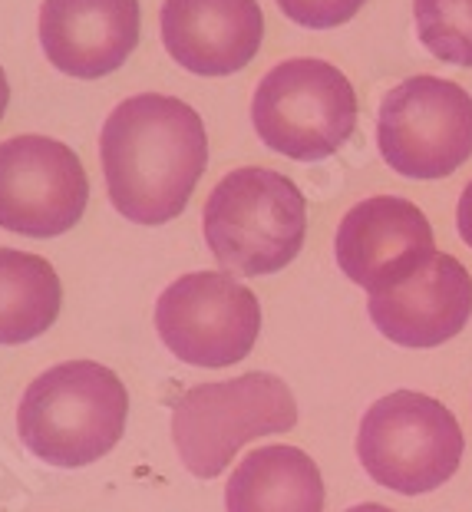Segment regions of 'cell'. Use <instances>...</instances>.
<instances>
[{
  "instance_id": "1",
  "label": "cell",
  "mask_w": 472,
  "mask_h": 512,
  "mask_svg": "<svg viewBox=\"0 0 472 512\" xmlns=\"http://www.w3.org/2000/svg\"><path fill=\"white\" fill-rule=\"evenodd\" d=\"M100 159L116 212L136 225H166L185 212L208 166L205 123L175 96H129L106 116Z\"/></svg>"
},
{
  "instance_id": "2",
  "label": "cell",
  "mask_w": 472,
  "mask_h": 512,
  "mask_svg": "<svg viewBox=\"0 0 472 512\" xmlns=\"http://www.w3.org/2000/svg\"><path fill=\"white\" fill-rule=\"evenodd\" d=\"M129 394L113 370L96 361L57 364L24 390L17 433L50 466H90L113 450L126 430Z\"/></svg>"
},
{
  "instance_id": "3",
  "label": "cell",
  "mask_w": 472,
  "mask_h": 512,
  "mask_svg": "<svg viewBox=\"0 0 472 512\" xmlns=\"http://www.w3.org/2000/svg\"><path fill=\"white\" fill-rule=\"evenodd\" d=\"M202 232L225 271L245 278L274 275L304 248L307 202L281 172L232 169L205 199Z\"/></svg>"
},
{
  "instance_id": "4",
  "label": "cell",
  "mask_w": 472,
  "mask_h": 512,
  "mask_svg": "<svg viewBox=\"0 0 472 512\" xmlns=\"http://www.w3.org/2000/svg\"><path fill=\"white\" fill-rule=\"evenodd\" d=\"M294 423L298 403L281 377L241 374L185 390L172 410V443L192 476L215 479L245 443L288 433Z\"/></svg>"
},
{
  "instance_id": "5",
  "label": "cell",
  "mask_w": 472,
  "mask_h": 512,
  "mask_svg": "<svg viewBox=\"0 0 472 512\" xmlns=\"http://www.w3.org/2000/svg\"><path fill=\"white\" fill-rule=\"evenodd\" d=\"M463 430L443 400L393 390L364 413L357 456L373 483L403 496L433 493L463 463Z\"/></svg>"
},
{
  "instance_id": "6",
  "label": "cell",
  "mask_w": 472,
  "mask_h": 512,
  "mask_svg": "<svg viewBox=\"0 0 472 512\" xmlns=\"http://www.w3.org/2000/svg\"><path fill=\"white\" fill-rule=\"evenodd\" d=\"M251 123L268 149L298 162H321L357 129V93L327 60L294 57L258 83Z\"/></svg>"
},
{
  "instance_id": "7",
  "label": "cell",
  "mask_w": 472,
  "mask_h": 512,
  "mask_svg": "<svg viewBox=\"0 0 472 512\" xmlns=\"http://www.w3.org/2000/svg\"><path fill=\"white\" fill-rule=\"evenodd\" d=\"M383 162L406 179H443L472 156V96L443 76H410L383 96Z\"/></svg>"
},
{
  "instance_id": "8",
  "label": "cell",
  "mask_w": 472,
  "mask_h": 512,
  "mask_svg": "<svg viewBox=\"0 0 472 512\" xmlns=\"http://www.w3.org/2000/svg\"><path fill=\"white\" fill-rule=\"evenodd\" d=\"M156 331L192 367H232L255 351L261 304L232 271H192L159 294Z\"/></svg>"
},
{
  "instance_id": "9",
  "label": "cell",
  "mask_w": 472,
  "mask_h": 512,
  "mask_svg": "<svg viewBox=\"0 0 472 512\" xmlns=\"http://www.w3.org/2000/svg\"><path fill=\"white\" fill-rule=\"evenodd\" d=\"M90 179L60 139L14 136L0 143V228L27 238H57L83 219Z\"/></svg>"
},
{
  "instance_id": "10",
  "label": "cell",
  "mask_w": 472,
  "mask_h": 512,
  "mask_svg": "<svg viewBox=\"0 0 472 512\" xmlns=\"http://www.w3.org/2000/svg\"><path fill=\"white\" fill-rule=\"evenodd\" d=\"M334 255L354 285L370 294L390 291L436 255L433 225L410 199L373 195L340 219Z\"/></svg>"
},
{
  "instance_id": "11",
  "label": "cell",
  "mask_w": 472,
  "mask_h": 512,
  "mask_svg": "<svg viewBox=\"0 0 472 512\" xmlns=\"http://www.w3.org/2000/svg\"><path fill=\"white\" fill-rule=\"evenodd\" d=\"M367 311L387 341L439 347L453 341L472 318V278L459 258L436 252L403 285L370 294Z\"/></svg>"
},
{
  "instance_id": "12",
  "label": "cell",
  "mask_w": 472,
  "mask_h": 512,
  "mask_svg": "<svg viewBox=\"0 0 472 512\" xmlns=\"http://www.w3.org/2000/svg\"><path fill=\"white\" fill-rule=\"evenodd\" d=\"M159 30L169 57L182 70L228 76L258 57L265 14L258 0H166Z\"/></svg>"
},
{
  "instance_id": "13",
  "label": "cell",
  "mask_w": 472,
  "mask_h": 512,
  "mask_svg": "<svg viewBox=\"0 0 472 512\" xmlns=\"http://www.w3.org/2000/svg\"><path fill=\"white\" fill-rule=\"evenodd\" d=\"M139 43V0H43L40 47L60 73L100 80Z\"/></svg>"
},
{
  "instance_id": "14",
  "label": "cell",
  "mask_w": 472,
  "mask_h": 512,
  "mask_svg": "<svg viewBox=\"0 0 472 512\" xmlns=\"http://www.w3.org/2000/svg\"><path fill=\"white\" fill-rule=\"evenodd\" d=\"M228 512H324V479L298 446H261L225 486Z\"/></svg>"
},
{
  "instance_id": "15",
  "label": "cell",
  "mask_w": 472,
  "mask_h": 512,
  "mask_svg": "<svg viewBox=\"0 0 472 512\" xmlns=\"http://www.w3.org/2000/svg\"><path fill=\"white\" fill-rule=\"evenodd\" d=\"M63 288L47 258L0 248V344L14 347L53 328Z\"/></svg>"
},
{
  "instance_id": "16",
  "label": "cell",
  "mask_w": 472,
  "mask_h": 512,
  "mask_svg": "<svg viewBox=\"0 0 472 512\" xmlns=\"http://www.w3.org/2000/svg\"><path fill=\"white\" fill-rule=\"evenodd\" d=\"M413 20L436 60L472 67V0H413Z\"/></svg>"
},
{
  "instance_id": "17",
  "label": "cell",
  "mask_w": 472,
  "mask_h": 512,
  "mask_svg": "<svg viewBox=\"0 0 472 512\" xmlns=\"http://www.w3.org/2000/svg\"><path fill=\"white\" fill-rule=\"evenodd\" d=\"M367 0H278L281 14L307 30H334L354 20Z\"/></svg>"
},
{
  "instance_id": "18",
  "label": "cell",
  "mask_w": 472,
  "mask_h": 512,
  "mask_svg": "<svg viewBox=\"0 0 472 512\" xmlns=\"http://www.w3.org/2000/svg\"><path fill=\"white\" fill-rule=\"evenodd\" d=\"M456 225H459V235H463V242L472 248V182L463 189V195H459Z\"/></svg>"
},
{
  "instance_id": "19",
  "label": "cell",
  "mask_w": 472,
  "mask_h": 512,
  "mask_svg": "<svg viewBox=\"0 0 472 512\" xmlns=\"http://www.w3.org/2000/svg\"><path fill=\"white\" fill-rule=\"evenodd\" d=\"M7 103H10V83H7L4 70H0V119H4V113H7Z\"/></svg>"
},
{
  "instance_id": "20",
  "label": "cell",
  "mask_w": 472,
  "mask_h": 512,
  "mask_svg": "<svg viewBox=\"0 0 472 512\" xmlns=\"http://www.w3.org/2000/svg\"><path fill=\"white\" fill-rule=\"evenodd\" d=\"M347 512H393V509H387V506H377V503H360V506L347 509Z\"/></svg>"
}]
</instances>
